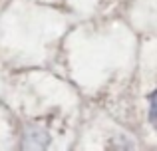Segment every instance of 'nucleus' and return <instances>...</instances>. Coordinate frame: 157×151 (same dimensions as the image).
<instances>
[{"label":"nucleus","mask_w":157,"mask_h":151,"mask_svg":"<svg viewBox=\"0 0 157 151\" xmlns=\"http://www.w3.org/2000/svg\"><path fill=\"white\" fill-rule=\"evenodd\" d=\"M149 121L153 127H157V89L149 93Z\"/></svg>","instance_id":"1"}]
</instances>
